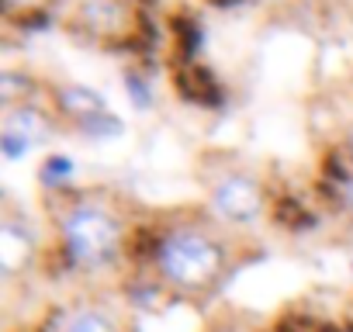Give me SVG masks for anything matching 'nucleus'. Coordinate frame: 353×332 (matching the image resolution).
Returning <instances> with one entry per match:
<instances>
[{
    "mask_svg": "<svg viewBox=\"0 0 353 332\" xmlns=\"http://www.w3.org/2000/svg\"><path fill=\"white\" fill-rule=\"evenodd\" d=\"M156 270L181 291H205L225 270V246L201 225H176L156 242Z\"/></svg>",
    "mask_w": 353,
    "mask_h": 332,
    "instance_id": "1",
    "label": "nucleus"
},
{
    "mask_svg": "<svg viewBox=\"0 0 353 332\" xmlns=\"http://www.w3.org/2000/svg\"><path fill=\"white\" fill-rule=\"evenodd\" d=\"M56 229H59V242H63L66 260L73 267H83V270L108 267L121 253V242H125L121 218L94 198H80L66 211H59Z\"/></svg>",
    "mask_w": 353,
    "mask_h": 332,
    "instance_id": "2",
    "label": "nucleus"
},
{
    "mask_svg": "<svg viewBox=\"0 0 353 332\" xmlns=\"http://www.w3.org/2000/svg\"><path fill=\"white\" fill-rule=\"evenodd\" d=\"M208 211L225 225H253L267 211V198L256 177L250 174H225L208 191Z\"/></svg>",
    "mask_w": 353,
    "mask_h": 332,
    "instance_id": "3",
    "label": "nucleus"
},
{
    "mask_svg": "<svg viewBox=\"0 0 353 332\" xmlns=\"http://www.w3.org/2000/svg\"><path fill=\"white\" fill-rule=\"evenodd\" d=\"M52 132V121L46 111L28 107V104H14L4 114V125H0V152H4L11 163L25 159L35 145H42Z\"/></svg>",
    "mask_w": 353,
    "mask_h": 332,
    "instance_id": "4",
    "label": "nucleus"
},
{
    "mask_svg": "<svg viewBox=\"0 0 353 332\" xmlns=\"http://www.w3.org/2000/svg\"><path fill=\"white\" fill-rule=\"evenodd\" d=\"M56 104H59V111H63L66 118H73L77 125H87L90 118H97V114L108 111L104 97H101L94 87H83V83L59 87V90H56Z\"/></svg>",
    "mask_w": 353,
    "mask_h": 332,
    "instance_id": "5",
    "label": "nucleus"
},
{
    "mask_svg": "<svg viewBox=\"0 0 353 332\" xmlns=\"http://www.w3.org/2000/svg\"><path fill=\"white\" fill-rule=\"evenodd\" d=\"M52 332H118V329H114V322H111L101 308H94V304H77V308H70V311H63V315L56 318Z\"/></svg>",
    "mask_w": 353,
    "mask_h": 332,
    "instance_id": "6",
    "label": "nucleus"
},
{
    "mask_svg": "<svg viewBox=\"0 0 353 332\" xmlns=\"http://www.w3.org/2000/svg\"><path fill=\"white\" fill-rule=\"evenodd\" d=\"M66 177H73V163L66 159V156H52L49 163H46V170H42V180L46 184H59V180H66Z\"/></svg>",
    "mask_w": 353,
    "mask_h": 332,
    "instance_id": "7",
    "label": "nucleus"
},
{
    "mask_svg": "<svg viewBox=\"0 0 353 332\" xmlns=\"http://www.w3.org/2000/svg\"><path fill=\"white\" fill-rule=\"evenodd\" d=\"M343 205L353 211V174L346 177V184H343Z\"/></svg>",
    "mask_w": 353,
    "mask_h": 332,
    "instance_id": "8",
    "label": "nucleus"
},
{
    "mask_svg": "<svg viewBox=\"0 0 353 332\" xmlns=\"http://www.w3.org/2000/svg\"><path fill=\"white\" fill-rule=\"evenodd\" d=\"M225 332H239V329H225Z\"/></svg>",
    "mask_w": 353,
    "mask_h": 332,
    "instance_id": "9",
    "label": "nucleus"
}]
</instances>
